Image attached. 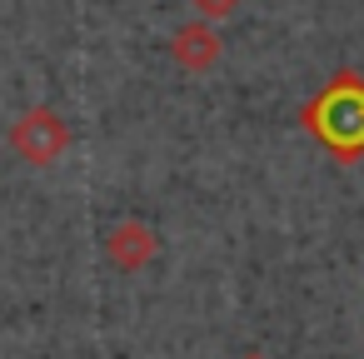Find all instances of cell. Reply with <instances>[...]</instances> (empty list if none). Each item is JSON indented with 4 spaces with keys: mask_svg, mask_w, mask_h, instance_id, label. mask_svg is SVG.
<instances>
[{
    "mask_svg": "<svg viewBox=\"0 0 364 359\" xmlns=\"http://www.w3.org/2000/svg\"><path fill=\"white\" fill-rule=\"evenodd\" d=\"M170 55H175L180 70L205 75V70L220 60V36H215V26H210V21H190V26H180V31L170 36Z\"/></svg>",
    "mask_w": 364,
    "mask_h": 359,
    "instance_id": "4",
    "label": "cell"
},
{
    "mask_svg": "<svg viewBox=\"0 0 364 359\" xmlns=\"http://www.w3.org/2000/svg\"><path fill=\"white\" fill-rule=\"evenodd\" d=\"M299 125L319 150H329L339 165H354L364 155V75L334 70L299 110Z\"/></svg>",
    "mask_w": 364,
    "mask_h": 359,
    "instance_id": "1",
    "label": "cell"
},
{
    "mask_svg": "<svg viewBox=\"0 0 364 359\" xmlns=\"http://www.w3.org/2000/svg\"><path fill=\"white\" fill-rule=\"evenodd\" d=\"M160 250V235L145 225V220H120L110 235H105V254L115 269H145Z\"/></svg>",
    "mask_w": 364,
    "mask_h": 359,
    "instance_id": "3",
    "label": "cell"
},
{
    "mask_svg": "<svg viewBox=\"0 0 364 359\" xmlns=\"http://www.w3.org/2000/svg\"><path fill=\"white\" fill-rule=\"evenodd\" d=\"M245 359H264V354H245Z\"/></svg>",
    "mask_w": 364,
    "mask_h": 359,
    "instance_id": "6",
    "label": "cell"
},
{
    "mask_svg": "<svg viewBox=\"0 0 364 359\" xmlns=\"http://www.w3.org/2000/svg\"><path fill=\"white\" fill-rule=\"evenodd\" d=\"M11 150L26 160V165H55L65 150H70V125L60 120V110H50V105H31V110H21L16 115V125H11Z\"/></svg>",
    "mask_w": 364,
    "mask_h": 359,
    "instance_id": "2",
    "label": "cell"
},
{
    "mask_svg": "<svg viewBox=\"0 0 364 359\" xmlns=\"http://www.w3.org/2000/svg\"><path fill=\"white\" fill-rule=\"evenodd\" d=\"M190 6H195L200 21H225V16L240 11V0H190Z\"/></svg>",
    "mask_w": 364,
    "mask_h": 359,
    "instance_id": "5",
    "label": "cell"
}]
</instances>
